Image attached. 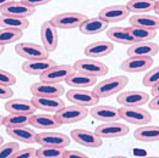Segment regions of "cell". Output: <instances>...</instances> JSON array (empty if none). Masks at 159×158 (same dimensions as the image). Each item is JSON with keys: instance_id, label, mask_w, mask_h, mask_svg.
<instances>
[{"instance_id": "cell-1", "label": "cell", "mask_w": 159, "mask_h": 158, "mask_svg": "<svg viewBox=\"0 0 159 158\" xmlns=\"http://www.w3.org/2000/svg\"><path fill=\"white\" fill-rule=\"evenodd\" d=\"M129 79L125 75H118L101 81L92 90L99 99L116 94L126 86Z\"/></svg>"}, {"instance_id": "cell-2", "label": "cell", "mask_w": 159, "mask_h": 158, "mask_svg": "<svg viewBox=\"0 0 159 158\" xmlns=\"http://www.w3.org/2000/svg\"><path fill=\"white\" fill-rule=\"evenodd\" d=\"M87 108L78 105H70L61 109L54 115L56 119L61 125L74 124L80 122L88 116Z\"/></svg>"}, {"instance_id": "cell-3", "label": "cell", "mask_w": 159, "mask_h": 158, "mask_svg": "<svg viewBox=\"0 0 159 158\" xmlns=\"http://www.w3.org/2000/svg\"><path fill=\"white\" fill-rule=\"evenodd\" d=\"M119 110L121 119L129 124L143 125L152 121V116L150 112L140 107H121Z\"/></svg>"}, {"instance_id": "cell-4", "label": "cell", "mask_w": 159, "mask_h": 158, "mask_svg": "<svg viewBox=\"0 0 159 158\" xmlns=\"http://www.w3.org/2000/svg\"><path fill=\"white\" fill-rule=\"evenodd\" d=\"M88 18L80 12H66L55 15L50 20L57 28L69 29L79 28Z\"/></svg>"}, {"instance_id": "cell-5", "label": "cell", "mask_w": 159, "mask_h": 158, "mask_svg": "<svg viewBox=\"0 0 159 158\" xmlns=\"http://www.w3.org/2000/svg\"><path fill=\"white\" fill-rule=\"evenodd\" d=\"M73 66L76 72L97 78L104 76L109 71L108 66L103 62L92 59H80L76 61Z\"/></svg>"}, {"instance_id": "cell-6", "label": "cell", "mask_w": 159, "mask_h": 158, "mask_svg": "<svg viewBox=\"0 0 159 158\" xmlns=\"http://www.w3.org/2000/svg\"><path fill=\"white\" fill-rule=\"evenodd\" d=\"M14 50L18 55L27 60L46 59L50 56V53L44 47L34 43H18L15 46Z\"/></svg>"}, {"instance_id": "cell-7", "label": "cell", "mask_w": 159, "mask_h": 158, "mask_svg": "<svg viewBox=\"0 0 159 158\" xmlns=\"http://www.w3.org/2000/svg\"><path fill=\"white\" fill-rule=\"evenodd\" d=\"M66 97L69 101L75 105L85 108L96 105L100 100L93 91L76 88L68 90Z\"/></svg>"}, {"instance_id": "cell-8", "label": "cell", "mask_w": 159, "mask_h": 158, "mask_svg": "<svg viewBox=\"0 0 159 158\" xmlns=\"http://www.w3.org/2000/svg\"><path fill=\"white\" fill-rule=\"evenodd\" d=\"M76 72L73 65H55L40 76V81L59 84L66 81L70 75Z\"/></svg>"}, {"instance_id": "cell-9", "label": "cell", "mask_w": 159, "mask_h": 158, "mask_svg": "<svg viewBox=\"0 0 159 158\" xmlns=\"http://www.w3.org/2000/svg\"><path fill=\"white\" fill-rule=\"evenodd\" d=\"M65 88L60 84L40 81L31 85L30 92L33 96L60 97L65 93Z\"/></svg>"}, {"instance_id": "cell-10", "label": "cell", "mask_w": 159, "mask_h": 158, "mask_svg": "<svg viewBox=\"0 0 159 158\" xmlns=\"http://www.w3.org/2000/svg\"><path fill=\"white\" fill-rule=\"evenodd\" d=\"M154 63L152 57L133 56L121 62L120 69L129 73H140L146 71Z\"/></svg>"}, {"instance_id": "cell-11", "label": "cell", "mask_w": 159, "mask_h": 158, "mask_svg": "<svg viewBox=\"0 0 159 158\" xmlns=\"http://www.w3.org/2000/svg\"><path fill=\"white\" fill-rule=\"evenodd\" d=\"M128 126L116 122H108L96 127L95 132L101 138H114L123 137L129 133Z\"/></svg>"}, {"instance_id": "cell-12", "label": "cell", "mask_w": 159, "mask_h": 158, "mask_svg": "<svg viewBox=\"0 0 159 158\" xmlns=\"http://www.w3.org/2000/svg\"><path fill=\"white\" fill-rule=\"evenodd\" d=\"M57 29L50 20L44 21L41 26L40 35L43 46L49 53L55 51L58 45Z\"/></svg>"}, {"instance_id": "cell-13", "label": "cell", "mask_w": 159, "mask_h": 158, "mask_svg": "<svg viewBox=\"0 0 159 158\" xmlns=\"http://www.w3.org/2000/svg\"><path fill=\"white\" fill-rule=\"evenodd\" d=\"M71 138L80 145L90 148H98L102 146V138L95 132L83 129H75L70 132Z\"/></svg>"}, {"instance_id": "cell-14", "label": "cell", "mask_w": 159, "mask_h": 158, "mask_svg": "<svg viewBox=\"0 0 159 158\" xmlns=\"http://www.w3.org/2000/svg\"><path fill=\"white\" fill-rule=\"evenodd\" d=\"M36 143L42 146L66 148L70 144V139L62 133L44 132L37 134Z\"/></svg>"}, {"instance_id": "cell-15", "label": "cell", "mask_w": 159, "mask_h": 158, "mask_svg": "<svg viewBox=\"0 0 159 158\" xmlns=\"http://www.w3.org/2000/svg\"><path fill=\"white\" fill-rule=\"evenodd\" d=\"M150 95L142 91H127L120 93L116 98L118 103L125 107H140L146 104Z\"/></svg>"}, {"instance_id": "cell-16", "label": "cell", "mask_w": 159, "mask_h": 158, "mask_svg": "<svg viewBox=\"0 0 159 158\" xmlns=\"http://www.w3.org/2000/svg\"><path fill=\"white\" fill-rule=\"evenodd\" d=\"M129 14L130 12L126 5L117 4L102 9L98 13V16L109 24L125 20Z\"/></svg>"}, {"instance_id": "cell-17", "label": "cell", "mask_w": 159, "mask_h": 158, "mask_svg": "<svg viewBox=\"0 0 159 158\" xmlns=\"http://www.w3.org/2000/svg\"><path fill=\"white\" fill-rule=\"evenodd\" d=\"M56 64L54 60L49 58L31 60L24 62L21 65V69L29 75L40 77Z\"/></svg>"}, {"instance_id": "cell-18", "label": "cell", "mask_w": 159, "mask_h": 158, "mask_svg": "<svg viewBox=\"0 0 159 158\" xmlns=\"http://www.w3.org/2000/svg\"><path fill=\"white\" fill-rule=\"evenodd\" d=\"M36 11L35 8L28 6L21 1H16L15 0L0 9V13L6 15L27 18L34 14Z\"/></svg>"}, {"instance_id": "cell-19", "label": "cell", "mask_w": 159, "mask_h": 158, "mask_svg": "<svg viewBox=\"0 0 159 158\" xmlns=\"http://www.w3.org/2000/svg\"><path fill=\"white\" fill-rule=\"evenodd\" d=\"M89 113L94 119L101 122H117L121 119L119 108L110 105H101L93 107Z\"/></svg>"}, {"instance_id": "cell-20", "label": "cell", "mask_w": 159, "mask_h": 158, "mask_svg": "<svg viewBox=\"0 0 159 158\" xmlns=\"http://www.w3.org/2000/svg\"><path fill=\"white\" fill-rule=\"evenodd\" d=\"M31 100L37 110L47 112L55 113L66 106L60 97L33 96Z\"/></svg>"}, {"instance_id": "cell-21", "label": "cell", "mask_w": 159, "mask_h": 158, "mask_svg": "<svg viewBox=\"0 0 159 158\" xmlns=\"http://www.w3.org/2000/svg\"><path fill=\"white\" fill-rule=\"evenodd\" d=\"M5 110L9 114L33 115L37 110L31 100L16 99L8 101L4 104Z\"/></svg>"}, {"instance_id": "cell-22", "label": "cell", "mask_w": 159, "mask_h": 158, "mask_svg": "<svg viewBox=\"0 0 159 158\" xmlns=\"http://www.w3.org/2000/svg\"><path fill=\"white\" fill-rule=\"evenodd\" d=\"M159 52V46L152 42H141L135 43L129 46L127 50L129 57H152L156 56Z\"/></svg>"}, {"instance_id": "cell-23", "label": "cell", "mask_w": 159, "mask_h": 158, "mask_svg": "<svg viewBox=\"0 0 159 158\" xmlns=\"http://www.w3.org/2000/svg\"><path fill=\"white\" fill-rule=\"evenodd\" d=\"M114 49L112 43L107 41H99L86 46L84 49V54L91 58H102L109 55Z\"/></svg>"}, {"instance_id": "cell-24", "label": "cell", "mask_w": 159, "mask_h": 158, "mask_svg": "<svg viewBox=\"0 0 159 158\" xmlns=\"http://www.w3.org/2000/svg\"><path fill=\"white\" fill-rule=\"evenodd\" d=\"M106 34L110 40L117 43L132 45L136 43L128 27H112L107 30Z\"/></svg>"}, {"instance_id": "cell-25", "label": "cell", "mask_w": 159, "mask_h": 158, "mask_svg": "<svg viewBox=\"0 0 159 158\" xmlns=\"http://www.w3.org/2000/svg\"><path fill=\"white\" fill-rule=\"evenodd\" d=\"M6 133L10 137L21 143L33 144L36 143L37 133L27 126L6 128Z\"/></svg>"}, {"instance_id": "cell-26", "label": "cell", "mask_w": 159, "mask_h": 158, "mask_svg": "<svg viewBox=\"0 0 159 158\" xmlns=\"http://www.w3.org/2000/svg\"><path fill=\"white\" fill-rule=\"evenodd\" d=\"M109 24L99 17L87 19L79 28L83 34L93 35L102 33L107 29Z\"/></svg>"}, {"instance_id": "cell-27", "label": "cell", "mask_w": 159, "mask_h": 158, "mask_svg": "<svg viewBox=\"0 0 159 158\" xmlns=\"http://www.w3.org/2000/svg\"><path fill=\"white\" fill-rule=\"evenodd\" d=\"M30 125L42 130L56 129L62 125L57 121L54 115L49 114H34L31 117Z\"/></svg>"}, {"instance_id": "cell-28", "label": "cell", "mask_w": 159, "mask_h": 158, "mask_svg": "<svg viewBox=\"0 0 159 158\" xmlns=\"http://www.w3.org/2000/svg\"><path fill=\"white\" fill-rule=\"evenodd\" d=\"M131 26L143 28L147 29H159V18L147 14H135L129 19Z\"/></svg>"}, {"instance_id": "cell-29", "label": "cell", "mask_w": 159, "mask_h": 158, "mask_svg": "<svg viewBox=\"0 0 159 158\" xmlns=\"http://www.w3.org/2000/svg\"><path fill=\"white\" fill-rule=\"evenodd\" d=\"M97 81V77L76 71L70 75L65 82L71 87L86 88L94 85Z\"/></svg>"}, {"instance_id": "cell-30", "label": "cell", "mask_w": 159, "mask_h": 158, "mask_svg": "<svg viewBox=\"0 0 159 158\" xmlns=\"http://www.w3.org/2000/svg\"><path fill=\"white\" fill-rule=\"evenodd\" d=\"M134 137L140 142H154L159 141V126H144L135 130Z\"/></svg>"}, {"instance_id": "cell-31", "label": "cell", "mask_w": 159, "mask_h": 158, "mask_svg": "<svg viewBox=\"0 0 159 158\" xmlns=\"http://www.w3.org/2000/svg\"><path fill=\"white\" fill-rule=\"evenodd\" d=\"M30 22L27 18L16 17L1 14L0 15V27L23 31L27 29Z\"/></svg>"}, {"instance_id": "cell-32", "label": "cell", "mask_w": 159, "mask_h": 158, "mask_svg": "<svg viewBox=\"0 0 159 158\" xmlns=\"http://www.w3.org/2000/svg\"><path fill=\"white\" fill-rule=\"evenodd\" d=\"M155 2L156 0H129L125 5L130 13L141 14L154 10Z\"/></svg>"}, {"instance_id": "cell-33", "label": "cell", "mask_w": 159, "mask_h": 158, "mask_svg": "<svg viewBox=\"0 0 159 158\" xmlns=\"http://www.w3.org/2000/svg\"><path fill=\"white\" fill-rule=\"evenodd\" d=\"M32 115L10 114L3 118V125L6 128H17L30 125Z\"/></svg>"}, {"instance_id": "cell-34", "label": "cell", "mask_w": 159, "mask_h": 158, "mask_svg": "<svg viewBox=\"0 0 159 158\" xmlns=\"http://www.w3.org/2000/svg\"><path fill=\"white\" fill-rule=\"evenodd\" d=\"M128 28L136 43L149 42L157 35L156 30L134 26L129 27Z\"/></svg>"}, {"instance_id": "cell-35", "label": "cell", "mask_w": 159, "mask_h": 158, "mask_svg": "<svg viewBox=\"0 0 159 158\" xmlns=\"http://www.w3.org/2000/svg\"><path fill=\"white\" fill-rule=\"evenodd\" d=\"M23 31L11 29L2 28L0 29V45L13 43L19 41L23 36Z\"/></svg>"}, {"instance_id": "cell-36", "label": "cell", "mask_w": 159, "mask_h": 158, "mask_svg": "<svg viewBox=\"0 0 159 158\" xmlns=\"http://www.w3.org/2000/svg\"><path fill=\"white\" fill-rule=\"evenodd\" d=\"M66 148L42 146L37 150V158H62Z\"/></svg>"}, {"instance_id": "cell-37", "label": "cell", "mask_w": 159, "mask_h": 158, "mask_svg": "<svg viewBox=\"0 0 159 158\" xmlns=\"http://www.w3.org/2000/svg\"><path fill=\"white\" fill-rule=\"evenodd\" d=\"M20 149L19 144L16 142L6 143L0 146V158H12Z\"/></svg>"}, {"instance_id": "cell-38", "label": "cell", "mask_w": 159, "mask_h": 158, "mask_svg": "<svg viewBox=\"0 0 159 158\" xmlns=\"http://www.w3.org/2000/svg\"><path fill=\"white\" fill-rule=\"evenodd\" d=\"M159 82V66L146 73L143 78V85L148 87H152Z\"/></svg>"}, {"instance_id": "cell-39", "label": "cell", "mask_w": 159, "mask_h": 158, "mask_svg": "<svg viewBox=\"0 0 159 158\" xmlns=\"http://www.w3.org/2000/svg\"><path fill=\"white\" fill-rule=\"evenodd\" d=\"M16 82V78L13 74L0 68V85L10 87Z\"/></svg>"}, {"instance_id": "cell-40", "label": "cell", "mask_w": 159, "mask_h": 158, "mask_svg": "<svg viewBox=\"0 0 159 158\" xmlns=\"http://www.w3.org/2000/svg\"><path fill=\"white\" fill-rule=\"evenodd\" d=\"M37 150L34 148H27L20 149L12 158H37Z\"/></svg>"}, {"instance_id": "cell-41", "label": "cell", "mask_w": 159, "mask_h": 158, "mask_svg": "<svg viewBox=\"0 0 159 158\" xmlns=\"http://www.w3.org/2000/svg\"><path fill=\"white\" fill-rule=\"evenodd\" d=\"M88 156L81 152L75 150H67L63 153L62 158H87Z\"/></svg>"}, {"instance_id": "cell-42", "label": "cell", "mask_w": 159, "mask_h": 158, "mask_svg": "<svg viewBox=\"0 0 159 158\" xmlns=\"http://www.w3.org/2000/svg\"><path fill=\"white\" fill-rule=\"evenodd\" d=\"M13 95L14 92L10 87L0 85V99H9Z\"/></svg>"}, {"instance_id": "cell-43", "label": "cell", "mask_w": 159, "mask_h": 158, "mask_svg": "<svg viewBox=\"0 0 159 158\" xmlns=\"http://www.w3.org/2000/svg\"><path fill=\"white\" fill-rule=\"evenodd\" d=\"M20 1L25 3L28 6L35 8L48 4L52 0H20Z\"/></svg>"}, {"instance_id": "cell-44", "label": "cell", "mask_w": 159, "mask_h": 158, "mask_svg": "<svg viewBox=\"0 0 159 158\" xmlns=\"http://www.w3.org/2000/svg\"><path fill=\"white\" fill-rule=\"evenodd\" d=\"M148 108L153 111H159V95L154 96L150 101L148 104Z\"/></svg>"}, {"instance_id": "cell-45", "label": "cell", "mask_w": 159, "mask_h": 158, "mask_svg": "<svg viewBox=\"0 0 159 158\" xmlns=\"http://www.w3.org/2000/svg\"><path fill=\"white\" fill-rule=\"evenodd\" d=\"M151 94L153 97L159 95V82L152 87Z\"/></svg>"}, {"instance_id": "cell-46", "label": "cell", "mask_w": 159, "mask_h": 158, "mask_svg": "<svg viewBox=\"0 0 159 158\" xmlns=\"http://www.w3.org/2000/svg\"><path fill=\"white\" fill-rule=\"evenodd\" d=\"M153 11L155 14L159 15V0H156Z\"/></svg>"}, {"instance_id": "cell-47", "label": "cell", "mask_w": 159, "mask_h": 158, "mask_svg": "<svg viewBox=\"0 0 159 158\" xmlns=\"http://www.w3.org/2000/svg\"><path fill=\"white\" fill-rule=\"evenodd\" d=\"M15 1V0H0V9L9 2Z\"/></svg>"}, {"instance_id": "cell-48", "label": "cell", "mask_w": 159, "mask_h": 158, "mask_svg": "<svg viewBox=\"0 0 159 158\" xmlns=\"http://www.w3.org/2000/svg\"><path fill=\"white\" fill-rule=\"evenodd\" d=\"M4 50H5V46L0 45V55L2 54V53L4 52Z\"/></svg>"}, {"instance_id": "cell-49", "label": "cell", "mask_w": 159, "mask_h": 158, "mask_svg": "<svg viewBox=\"0 0 159 158\" xmlns=\"http://www.w3.org/2000/svg\"><path fill=\"white\" fill-rule=\"evenodd\" d=\"M3 118H4L3 116L0 115V127L3 125Z\"/></svg>"}, {"instance_id": "cell-50", "label": "cell", "mask_w": 159, "mask_h": 158, "mask_svg": "<svg viewBox=\"0 0 159 158\" xmlns=\"http://www.w3.org/2000/svg\"><path fill=\"white\" fill-rule=\"evenodd\" d=\"M3 142H4V138H3L2 136H1V135H0V146L2 145Z\"/></svg>"}]
</instances>
